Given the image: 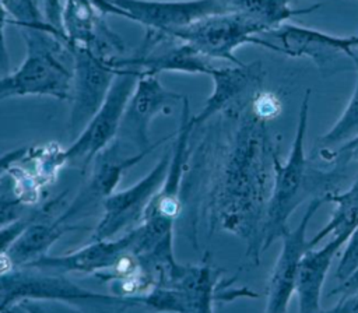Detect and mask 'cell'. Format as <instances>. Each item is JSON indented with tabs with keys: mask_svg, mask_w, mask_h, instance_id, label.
<instances>
[{
	"mask_svg": "<svg viewBox=\"0 0 358 313\" xmlns=\"http://www.w3.org/2000/svg\"><path fill=\"white\" fill-rule=\"evenodd\" d=\"M277 53L289 57H309L319 67H324L338 56H347L354 63L357 60L358 35L336 36L315 28L284 22L267 32Z\"/></svg>",
	"mask_w": 358,
	"mask_h": 313,
	"instance_id": "cell-11",
	"label": "cell"
},
{
	"mask_svg": "<svg viewBox=\"0 0 358 313\" xmlns=\"http://www.w3.org/2000/svg\"><path fill=\"white\" fill-rule=\"evenodd\" d=\"M103 300L140 303L138 298H119L94 293L84 289L62 274L39 271L35 268L15 267L0 274V313H7L22 300Z\"/></svg>",
	"mask_w": 358,
	"mask_h": 313,
	"instance_id": "cell-6",
	"label": "cell"
},
{
	"mask_svg": "<svg viewBox=\"0 0 358 313\" xmlns=\"http://www.w3.org/2000/svg\"><path fill=\"white\" fill-rule=\"evenodd\" d=\"M31 218H21L17 222L0 229V252L7 250L8 246L18 238V235L25 229V226L31 222Z\"/></svg>",
	"mask_w": 358,
	"mask_h": 313,
	"instance_id": "cell-27",
	"label": "cell"
},
{
	"mask_svg": "<svg viewBox=\"0 0 358 313\" xmlns=\"http://www.w3.org/2000/svg\"><path fill=\"white\" fill-rule=\"evenodd\" d=\"M213 91L206 99L201 110L192 116L193 127H199L214 115L228 109L236 99L243 96L250 88L260 85L263 78L260 61L231 67H215L210 74Z\"/></svg>",
	"mask_w": 358,
	"mask_h": 313,
	"instance_id": "cell-16",
	"label": "cell"
},
{
	"mask_svg": "<svg viewBox=\"0 0 358 313\" xmlns=\"http://www.w3.org/2000/svg\"><path fill=\"white\" fill-rule=\"evenodd\" d=\"M7 22H8V15L0 3V71L3 73V75L7 74L8 71V53H7L6 36H4V27Z\"/></svg>",
	"mask_w": 358,
	"mask_h": 313,
	"instance_id": "cell-31",
	"label": "cell"
},
{
	"mask_svg": "<svg viewBox=\"0 0 358 313\" xmlns=\"http://www.w3.org/2000/svg\"><path fill=\"white\" fill-rule=\"evenodd\" d=\"M0 3L8 15V22L15 24L21 29H41L52 32L67 42L66 36L46 21L45 15L39 11L36 0H0Z\"/></svg>",
	"mask_w": 358,
	"mask_h": 313,
	"instance_id": "cell-22",
	"label": "cell"
},
{
	"mask_svg": "<svg viewBox=\"0 0 358 313\" xmlns=\"http://www.w3.org/2000/svg\"><path fill=\"white\" fill-rule=\"evenodd\" d=\"M228 13L242 14L267 28V31L287 22V20L313 13L322 4L295 8L289 4L291 0H217Z\"/></svg>",
	"mask_w": 358,
	"mask_h": 313,
	"instance_id": "cell-20",
	"label": "cell"
},
{
	"mask_svg": "<svg viewBox=\"0 0 358 313\" xmlns=\"http://www.w3.org/2000/svg\"><path fill=\"white\" fill-rule=\"evenodd\" d=\"M358 289V271L350 278L347 279L345 282L340 284L334 291H331L330 295H334V293H343V296H347L352 292H355Z\"/></svg>",
	"mask_w": 358,
	"mask_h": 313,
	"instance_id": "cell-32",
	"label": "cell"
},
{
	"mask_svg": "<svg viewBox=\"0 0 358 313\" xmlns=\"http://www.w3.org/2000/svg\"><path fill=\"white\" fill-rule=\"evenodd\" d=\"M27 56L13 73L0 77V99L11 96H53L69 99L73 56L67 42L41 29H21Z\"/></svg>",
	"mask_w": 358,
	"mask_h": 313,
	"instance_id": "cell-3",
	"label": "cell"
},
{
	"mask_svg": "<svg viewBox=\"0 0 358 313\" xmlns=\"http://www.w3.org/2000/svg\"><path fill=\"white\" fill-rule=\"evenodd\" d=\"M323 159H336L337 156L343 158L344 162L348 161H357L358 162V134L355 137H352L351 140L345 141L337 152H331V154H322Z\"/></svg>",
	"mask_w": 358,
	"mask_h": 313,
	"instance_id": "cell-29",
	"label": "cell"
},
{
	"mask_svg": "<svg viewBox=\"0 0 358 313\" xmlns=\"http://www.w3.org/2000/svg\"><path fill=\"white\" fill-rule=\"evenodd\" d=\"M351 233L341 232L320 249H308L303 254L296 278L295 293L298 296V313H322V292L326 275L330 270L334 256L348 240Z\"/></svg>",
	"mask_w": 358,
	"mask_h": 313,
	"instance_id": "cell-17",
	"label": "cell"
},
{
	"mask_svg": "<svg viewBox=\"0 0 358 313\" xmlns=\"http://www.w3.org/2000/svg\"><path fill=\"white\" fill-rule=\"evenodd\" d=\"M140 75L141 71L137 68L119 67L103 103L63 152V159L80 163L85 169L116 140L126 105Z\"/></svg>",
	"mask_w": 358,
	"mask_h": 313,
	"instance_id": "cell-5",
	"label": "cell"
},
{
	"mask_svg": "<svg viewBox=\"0 0 358 313\" xmlns=\"http://www.w3.org/2000/svg\"><path fill=\"white\" fill-rule=\"evenodd\" d=\"M326 201L336 204V208L329 222L316 232V235L308 240L309 247H316L329 235L341 232L352 233L358 226V177L343 193L331 191L326 196Z\"/></svg>",
	"mask_w": 358,
	"mask_h": 313,
	"instance_id": "cell-21",
	"label": "cell"
},
{
	"mask_svg": "<svg viewBox=\"0 0 358 313\" xmlns=\"http://www.w3.org/2000/svg\"><path fill=\"white\" fill-rule=\"evenodd\" d=\"M138 235L140 228L137 226L119 239L91 240L87 246L76 252L52 257L43 256L25 267L53 274L105 272L106 270L115 268L127 254L134 253Z\"/></svg>",
	"mask_w": 358,
	"mask_h": 313,
	"instance_id": "cell-13",
	"label": "cell"
},
{
	"mask_svg": "<svg viewBox=\"0 0 358 313\" xmlns=\"http://www.w3.org/2000/svg\"><path fill=\"white\" fill-rule=\"evenodd\" d=\"M267 32L260 22L236 13H220L204 17L168 35L179 42L189 43L207 59L227 60L235 66L243 64L235 50L243 45H257L277 52V48L257 34Z\"/></svg>",
	"mask_w": 358,
	"mask_h": 313,
	"instance_id": "cell-4",
	"label": "cell"
},
{
	"mask_svg": "<svg viewBox=\"0 0 358 313\" xmlns=\"http://www.w3.org/2000/svg\"><path fill=\"white\" fill-rule=\"evenodd\" d=\"M168 285L179 293L178 313H213L214 300H232L236 298H257L248 288L228 289L229 282L208 263L200 265H180L168 279Z\"/></svg>",
	"mask_w": 358,
	"mask_h": 313,
	"instance_id": "cell-15",
	"label": "cell"
},
{
	"mask_svg": "<svg viewBox=\"0 0 358 313\" xmlns=\"http://www.w3.org/2000/svg\"><path fill=\"white\" fill-rule=\"evenodd\" d=\"M45 300H22L13 306L7 313H57L52 307L43 303Z\"/></svg>",
	"mask_w": 358,
	"mask_h": 313,
	"instance_id": "cell-30",
	"label": "cell"
},
{
	"mask_svg": "<svg viewBox=\"0 0 358 313\" xmlns=\"http://www.w3.org/2000/svg\"><path fill=\"white\" fill-rule=\"evenodd\" d=\"M357 82L352 91V95L343 110L338 120L330 127L327 133L320 137V144L324 147L333 144H344L358 134V50H357Z\"/></svg>",
	"mask_w": 358,
	"mask_h": 313,
	"instance_id": "cell-23",
	"label": "cell"
},
{
	"mask_svg": "<svg viewBox=\"0 0 358 313\" xmlns=\"http://www.w3.org/2000/svg\"><path fill=\"white\" fill-rule=\"evenodd\" d=\"M323 197H313L308 204L301 222L295 229H289L281 238V250L270 274L266 289V306L263 313H287L292 295L295 293L298 270L308 245V225L319 207L323 204Z\"/></svg>",
	"mask_w": 358,
	"mask_h": 313,
	"instance_id": "cell-10",
	"label": "cell"
},
{
	"mask_svg": "<svg viewBox=\"0 0 358 313\" xmlns=\"http://www.w3.org/2000/svg\"><path fill=\"white\" fill-rule=\"evenodd\" d=\"M36 217L25 226L18 238L8 246L7 256L14 267H25L27 264L46 256L50 246L67 231L77 229V226L36 222Z\"/></svg>",
	"mask_w": 358,
	"mask_h": 313,
	"instance_id": "cell-19",
	"label": "cell"
},
{
	"mask_svg": "<svg viewBox=\"0 0 358 313\" xmlns=\"http://www.w3.org/2000/svg\"><path fill=\"white\" fill-rule=\"evenodd\" d=\"M183 98L166 89L158 75L141 73L126 105L116 140L133 144L138 152H150L166 140L150 144L151 122L158 115H169L173 103Z\"/></svg>",
	"mask_w": 358,
	"mask_h": 313,
	"instance_id": "cell-9",
	"label": "cell"
},
{
	"mask_svg": "<svg viewBox=\"0 0 358 313\" xmlns=\"http://www.w3.org/2000/svg\"><path fill=\"white\" fill-rule=\"evenodd\" d=\"M43 15L53 28H56L64 35L63 24H62V17H63L62 0H43Z\"/></svg>",
	"mask_w": 358,
	"mask_h": 313,
	"instance_id": "cell-28",
	"label": "cell"
},
{
	"mask_svg": "<svg viewBox=\"0 0 358 313\" xmlns=\"http://www.w3.org/2000/svg\"><path fill=\"white\" fill-rule=\"evenodd\" d=\"M172 151H165L155 166L133 186L115 191L102 204L103 212L94 229L92 240L112 239L129 228H137L144 212L162 186L171 163Z\"/></svg>",
	"mask_w": 358,
	"mask_h": 313,
	"instance_id": "cell-8",
	"label": "cell"
},
{
	"mask_svg": "<svg viewBox=\"0 0 358 313\" xmlns=\"http://www.w3.org/2000/svg\"><path fill=\"white\" fill-rule=\"evenodd\" d=\"M129 20L164 35L182 29L204 17L228 13L217 0H110Z\"/></svg>",
	"mask_w": 358,
	"mask_h": 313,
	"instance_id": "cell-12",
	"label": "cell"
},
{
	"mask_svg": "<svg viewBox=\"0 0 358 313\" xmlns=\"http://www.w3.org/2000/svg\"><path fill=\"white\" fill-rule=\"evenodd\" d=\"M147 154L148 152H136L134 155L124 156L117 152V143L115 140L106 150L96 155L94 159V170L87 183L55 222L70 225L74 219L87 217L98 204H103V201L115 193V187L119 184L124 170L134 166Z\"/></svg>",
	"mask_w": 358,
	"mask_h": 313,
	"instance_id": "cell-14",
	"label": "cell"
},
{
	"mask_svg": "<svg viewBox=\"0 0 358 313\" xmlns=\"http://www.w3.org/2000/svg\"><path fill=\"white\" fill-rule=\"evenodd\" d=\"M358 271V226L347 240V247L337 264L336 278L340 284L350 279Z\"/></svg>",
	"mask_w": 358,
	"mask_h": 313,
	"instance_id": "cell-24",
	"label": "cell"
},
{
	"mask_svg": "<svg viewBox=\"0 0 358 313\" xmlns=\"http://www.w3.org/2000/svg\"><path fill=\"white\" fill-rule=\"evenodd\" d=\"M24 210L25 204L21 198L0 196V229L21 219Z\"/></svg>",
	"mask_w": 358,
	"mask_h": 313,
	"instance_id": "cell-26",
	"label": "cell"
},
{
	"mask_svg": "<svg viewBox=\"0 0 358 313\" xmlns=\"http://www.w3.org/2000/svg\"><path fill=\"white\" fill-rule=\"evenodd\" d=\"M117 67H133L141 73L155 74L165 71L186 73V74H211L215 66L211 60L197 52L193 46L179 42L162 52H143L133 57H119L115 60Z\"/></svg>",
	"mask_w": 358,
	"mask_h": 313,
	"instance_id": "cell-18",
	"label": "cell"
},
{
	"mask_svg": "<svg viewBox=\"0 0 358 313\" xmlns=\"http://www.w3.org/2000/svg\"><path fill=\"white\" fill-rule=\"evenodd\" d=\"M275 152L266 120L249 109L234 133L211 194L213 226L242 239L255 265L260 264L263 253V225L270 197L267 169Z\"/></svg>",
	"mask_w": 358,
	"mask_h": 313,
	"instance_id": "cell-1",
	"label": "cell"
},
{
	"mask_svg": "<svg viewBox=\"0 0 358 313\" xmlns=\"http://www.w3.org/2000/svg\"><path fill=\"white\" fill-rule=\"evenodd\" d=\"M250 110L260 119L267 120L281 110V102L280 99L268 92H256L252 102H250Z\"/></svg>",
	"mask_w": 358,
	"mask_h": 313,
	"instance_id": "cell-25",
	"label": "cell"
},
{
	"mask_svg": "<svg viewBox=\"0 0 358 313\" xmlns=\"http://www.w3.org/2000/svg\"><path fill=\"white\" fill-rule=\"evenodd\" d=\"M73 56L71 112L69 130L80 134L103 103L119 71L115 61L108 60L83 46H69Z\"/></svg>",
	"mask_w": 358,
	"mask_h": 313,
	"instance_id": "cell-7",
	"label": "cell"
},
{
	"mask_svg": "<svg viewBox=\"0 0 358 313\" xmlns=\"http://www.w3.org/2000/svg\"><path fill=\"white\" fill-rule=\"evenodd\" d=\"M310 89L303 95L299 106L295 137L285 162H281L278 152L273 156V186L266 208L263 225V252L288 231V219L313 187L324 186V180L333 173H317L309 169L305 155V138L308 130Z\"/></svg>",
	"mask_w": 358,
	"mask_h": 313,
	"instance_id": "cell-2",
	"label": "cell"
}]
</instances>
